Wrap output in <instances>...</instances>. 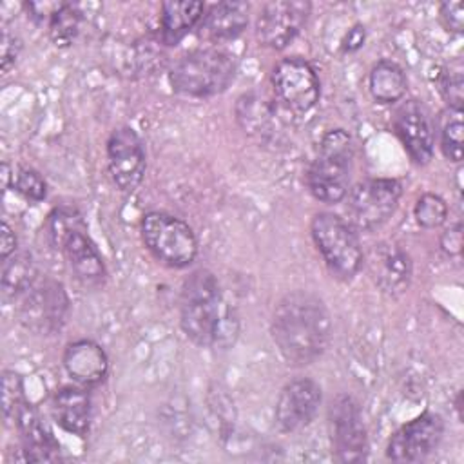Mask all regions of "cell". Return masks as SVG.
Wrapping results in <instances>:
<instances>
[{
	"instance_id": "1",
	"label": "cell",
	"mask_w": 464,
	"mask_h": 464,
	"mask_svg": "<svg viewBox=\"0 0 464 464\" xmlns=\"http://www.w3.org/2000/svg\"><path fill=\"white\" fill-rule=\"evenodd\" d=\"M272 337L288 364L314 362L332 339V319L323 299L308 290L285 294L272 314Z\"/></svg>"
},
{
	"instance_id": "2",
	"label": "cell",
	"mask_w": 464,
	"mask_h": 464,
	"mask_svg": "<svg viewBox=\"0 0 464 464\" xmlns=\"http://www.w3.org/2000/svg\"><path fill=\"white\" fill-rule=\"evenodd\" d=\"M221 290L216 276L208 270L192 272L183 286L179 297V324L185 335L198 346L219 344L225 334L221 314Z\"/></svg>"
},
{
	"instance_id": "3",
	"label": "cell",
	"mask_w": 464,
	"mask_h": 464,
	"mask_svg": "<svg viewBox=\"0 0 464 464\" xmlns=\"http://www.w3.org/2000/svg\"><path fill=\"white\" fill-rule=\"evenodd\" d=\"M45 230L49 243L65 256L76 281L87 288L103 285L107 277L103 257L72 208H54L47 218Z\"/></svg>"
},
{
	"instance_id": "4",
	"label": "cell",
	"mask_w": 464,
	"mask_h": 464,
	"mask_svg": "<svg viewBox=\"0 0 464 464\" xmlns=\"http://www.w3.org/2000/svg\"><path fill=\"white\" fill-rule=\"evenodd\" d=\"M237 71L236 56L225 49H194L183 54L170 69L169 80L176 92L190 98H207L223 92Z\"/></svg>"
},
{
	"instance_id": "5",
	"label": "cell",
	"mask_w": 464,
	"mask_h": 464,
	"mask_svg": "<svg viewBox=\"0 0 464 464\" xmlns=\"http://www.w3.org/2000/svg\"><path fill=\"white\" fill-rule=\"evenodd\" d=\"M353 145L343 129L328 130L319 145L317 156L306 170L310 194L323 203H339L350 188Z\"/></svg>"
},
{
	"instance_id": "6",
	"label": "cell",
	"mask_w": 464,
	"mask_h": 464,
	"mask_svg": "<svg viewBox=\"0 0 464 464\" xmlns=\"http://www.w3.org/2000/svg\"><path fill=\"white\" fill-rule=\"evenodd\" d=\"M310 232L314 243L332 274L352 279L362 266V248L353 227L332 212H319L312 218Z\"/></svg>"
},
{
	"instance_id": "7",
	"label": "cell",
	"mask_w": 464,
	"mask_h": 464,
	"mask_svg": "<svg viewBox=\"0 0 464 464\" xmlns=\"http://www.w3.org/2000/svg\"><path fill=\"white\" fill-rule=\"evenodd\" d=\"M140 232L149 252L170 268H185L198 256L194 230L179 218L152 210L141 218Z\"/></svg>"
},
{
	"instance_id": "8",
	"label": "cell",
	"mask_w": 464,
	"mask_h": 464,
	"mask_svg": "<svg viewBox=\"0 0 464 464\" xmlns=\"http://www.w3.org/2000/svg\"><path fill=\"white\" fill-rule=\"evenodd\" d=\"M18 299V319L34 334H56L67 321L69 295L53 277H38Z\"/></svg>"
},
{
	"instance_id": "9",
	"label": "cell",
	"mask_w": 464,
	"mask_h": 464,
	"mask_svg": "<svg viewBox=\"0 0 464 464\" xmlns=\"http://www.w3.org/2000/svg\"><path fill=\"white\" fill-rule=\"evenodd\" d=\"M402 185L393 178H372L359 181L346 194L350 225L359 230H375L395 212Z\"/></svg>"
},
{
	"instance_id": "10",
	"label": "cell",
	"mask_w": 464,
	"mask_h": 464,
	"mask_svg": "<svg viewBox=\"0 0 464 464\" xmlns=\"http://www.w3.org/2000/svg\"><path fill=\"white\" fill-rule=\"evenodd\" d=\"M272 89L276 102L294 114H304L315 107L321 83L312 63L299 56L279 60L272 69Z\"/></svg>"
},
{
	"instance_id": "11",
	"label": "cell",
	"mask_w": 464,
	"mask_h": 464,
	"mask_svg": "<svg viewBox=\"0 0 464 464\" xmlns=\"http://www.w3.org/2000/svg\"><path fill=\"white\" fill-rule=\"evenodd\" d=\"M330 437L339 462H361L368 455L366 428L359 404L350 395H337L328 410Z\"/></svg>"
},
{
	"instance_id": "12",
	"label": "cell",
	"mask_w": 464,
	"mask_h": 464,
	"mask_svg": "<svg viewBox=\"0 0 464 464\" xmlns=\"http://www.w3.org/2000/svg\"><path fill=\"white\" fill-rule=\"evenodd\" d=\"M312 4L304 0H276L263 5L256 22V34L265 47L281 51L304 27Z\"/></svg>"
},
{
	"instance_id": "13",
	"label": "cell",
	"mask_w": 464,
	"mask_h": 464,
	"mask_svg": "<svg viewBox=\"0 0 464 464\" xmlns=\"http://www.w3.org/2000/svg\"><path fill=\"white\" fill-rule=\"evenodd\" d=\"M107 167L121 192H134L143 181L147 160L143 141L132 127H118L107 140Z\"/></svg>"
},
{
	"instance_id": "14",
	"label": "cell",
	"mask_w": 464,
	"mask_h": 464,
	"mask_svg": "<svg viewBox=\"0 0 464 464\" xmlns=\"http://www.w3.org/2000/svg\"><path fill=\"white\" fill-rule=\"evenodd\" d=\"M442 433V417L433 411H424L392 435L386 455L395 462H420L439 446Z\"/></svg>"
},
{
	"instance_id": "15",
	"label": "cell",
	"mask_w": 464,
	"mask_h": 464,
	"mask_svg": "<svg viewBox=\"0 0 464 464\" xmlns=\"http://www.w3.org/2000/svg\"><path fill=\"white\" fill-rule=\"evenodd\" d=\"M393 129L408 156L417 165H428L435 152V123L430 111L417 100L404 102L393 118Z\"/></svg>"
},
{
	"instance_id": "16",
	"label": "cell",
	"mask_w": 464,
	"mask_h": 464,
	"mask_svg": "<svg viewBox=\"0 0 464 464\" xmlns=\"http://www.w3.org/2000/svg\"><path fill=\"white\" fill-rule=\"evenodd\" d=\"M321 386L308 377H299L283 386L276 402V424L285 433L308 426L321 406Z\"/></svg>"
},
{
	"instance_id": "17",
	"label": "cell",
	"mask_w": 464,
	"mask_h": 464,
	"mask_svg": "<svg viewBox=\"0 0 464 464\" xmlns=\"http://www.w3.org/2000/svg\"><path fill=\"white\" fill-rule=\"evenodd\" d=\"M285 111L276 98H266L259 92H245L236 102V120L239 127L252 138L263 143L277 141L285 132Z\"/></svg>"
},
{
	"instance_id": "18",
	"label": "cell",
	"mask_w": 464,
	"mask_h": 464,
	"mask_svg": "<svg viewBox=\"0 0 464 464\" xmlns=\"http://www.w3.org/2000/svg\"><path fill=\"white\" fill-rule=\"evenodd\" d=\"M14 424L22 439V460L25 462H53L60 459L58 440L53 437L38 410L27 401L18 408Z\"/></svg>"
},
{
	"instance_id": "19",
	"label": "cell",
	"mask_w": 464,
	"mask_h": 464,
	"mask_svg": "<svg viewBox=\"0 0 464 464\" xmlns=\"http://www.w3.org/2000/svg\"><path fill=\"white\" fill-rule=\"evenodd\" d=\"M368 265L375 285L384 294L399 295L410 286L411 259L401 246L392 243L375 245Z\"/></svg>"
},
{
	"instance_id": "20",
	"label": "cell",
	"mask_w": 464,
	"mask_h": 464,
	"mask_svg": "<svg viewBox=\"0 0 464 464\" xmlns=\"http://www.w3.org/2000/svg\"><path fill=\"white\" fill-rule=\"evenodd\" d=\"M63 368L80 386L92 388L105 381L109 372V359L98 343L91 339H80L67 344L63 352Z\"/></svg>"
},
{
	"instance_id": "21",
	"label": "cell",
	"mask_w": 464,
	"mask_h": 464,
	"mask_svg": "<svg viewBox=\"0 0 464 464\" xmlns=\"http://www.w3.org/2000/svg\"><path fill=\"white\" fill-rule=\"evenodd\" d=\"M51 415L63 431L85 437L92 417V402L89 392L78 386L60 388L53 395Z\"/></svg>"
},
{
	"instance_id": "22",
	"label": "cell",
	"mask_w": 464,
	"mask_h": 464,
	"mask_svg": "<svg viewBox=\"0 0 464 464\" xmlns=\"http://www.w3.org/2000/svg\"><path fill=\"white\" fill-rule=\"evenodd\" d=\"M248 24L246 2H218L212 4L201 18V31L210 40H232L243 33Z\"/></svg>"
},
{
	"instance_id": "23",
	"label": "cell",
	"mask_w": 464,
	"mask_h": 464,
	"mask_svg": "<svg viewBox=\"0 0 464 464\" xmlns=\"http://www.w3.org/2000/svg\"><path fill=\"white\" fill-rule=\"evenodd\" d=\"M205 5L192 0H170L161 4V38L167 45L183 40L203 18Z\"/></svg>"
},
{
	"instance_id": "24",
	"label": "cell",
	"mask_w": 464,
	"mask_h": 464,
	"mask_svg": "<svg viewBox=\"0 0 464 464\" xmlns=\"http://www.w3.org/2000/svg\"><path fill=\"white\" fill-rule=\"evenodd\" d=\"M368 87L375 102L395 103L406 92V74L397 62L381 60L370 71Z\"/></svg>"
},
{
	"instance_id": "25",
	"label": "cell",
	"mask_w": 464,
	"mask_h": 464,
	"mask_svg": "<svg viewBox=\"0 0 464 464\" xmlns=\"http://www.w3.org/2000/svg\"><path fill=\"white\" fill-rule=\"evenodd\" d=\"M2 265V294L5 299H18L38 279V270L29 254H13Z\"/></svg>"
},
{
	"instance_id": "26",
	"label": "cell",
	"mask_w": 464,
	"mask_h": 464,
	"mask_svg": "<svg viewBox=\"0 0 464 464\" xmlns=\"http://www.w3.org/2000/svg\"><path fill=\"white\" fill-rule=\"evenodd\" d=\"M83 14L78 5L60 2L53 14L49 16V38L58 47H67L74 42L80 33Z\"/></svg>"
},
{
	"instance_id": "27",
	"label": "cell",
	"mask_w": 464,
	"mask_h": 464,
	"mask_svg": "<svg viewBox=\"0 0 464 464\" xmlns=\"http://www.w3.org/2000/svg\"><path fill=\"white\" fill-rule=\"evenodd\" d=\"M464 123H462V109H450L442 116L440 125V149L448 161L460 163L464 154Z\"/></svg>"
},
{
	"instance_id": "28",
	"label": "cell",
	"mask_w": 464,
	"mask_h": 464,
	"mask_svg": "<svg viewBox=\"0 0 464 464\" xmlns=\"http://www.w3.org/2000/svg\"><path fill=\"white\" fill-rule=\"evenodd\" d=\"M413 214H415V219L420 227L437 228L448 218V205L439 194L426 192L417 199Z\"/></svg>"
},
{
	"instance_id": "29",
	"label": "cell",
	"mask_w": 464,
	"mask_h": 464,
	"mask_svg": "<svg viewBox=\"0 0 464 464\" xmlns=\"http://www.w3.org/2000/svg\"><path fill=\"white\" fill-rule=\"evenodd\" d=\"M25 402L22 375L14 370H5L2 373V410L7 420H13L18 408Z\"/></svg>"
},
{
	"instance_id": "30",
	"label": "cell",
	"mask_w": 464,
	"mask_h": 464,
	"mask_svg": "<svg viewBox=\"0 0 464 464\" xmlns=\"http://www.w3.org/2000/svg\"><path fill=\"white\" fill-rule=\"evenodd\" d=\"M13 179V188L24 196L29 201H42L47 196V183L42 178L40 172H36L34 169H27V167H20L16 170V174L11 176Z\"/></svg>"
},
{
	"instance_id": "31",
	"label": "cell",
	"mask_w": 464,
	"mask_h": 464,
	"mask_svg": "<svg viewBox=\"0 0 464 464\" xmlns=\"http://www.w3.org/2000/svg\"><path fill=\"white\" fill-rule=\"evenodd\" d=\"M439 91L440 96L446 100L450 109H462L464 102V80H462V69L460 67H448L440 72L439 80Z\"/></svg>"
},
{
	"instance_id": "32",
	"label": "cell",
	"mask_w": 464,
	"mask_h": 464,
	"mask_svg": "<svg viewBox=\"0 0 464 464\" xmlns=\"http://www.w3.org/2000/svg\"><path fill=\"white\" fill-rule=\"evenodd\" d=\"M20 51H22V40L14 33H11L7 27H4L2 40H0V62H2L4 72H7L11 65H14Z\"/></svg>"
},
{
	"instance_id": "33",
	"label": "cell",
	"mask_w": 464,
	"mask_h": 464,
	"mask_svg": "<svg viewBox=\"0 0 464 464\" xmlns=\"http://www.w3.org/2000/svg\"><path fill=\"white\" fill-rule=\"evenodd\" d=\"M440 20L448 31L462 33L464 27V14H462V2H444L440 4Z\"/></svg>"
},
{
	"instance_id": "34",
	"label": "cell",
	"mask_w": 464,
	"mask_h": 464,
	"mask_svg": "<svg viewBox=\"0 0 464 464\" xmlns=\"http://www.w3.org/2000/svg\"><path fill=\"white\" fill-rule=\"evenodd\" d=\"M440 248L448 256H459L462 252V225L455 223L440 236Z\"/></svg>"
},
{
	"instance_id": "35",
	"label": "cell",
	"mask_w": 464,
	"mask_h": 464,
	"mask_svg": "<svg viewBox=\"0 0 464 464\" xmlns=\"http://www.w3.org/2000/svg\"><path fill=\"white\" fill-rule=\"evenodd\" d=\"M16 250V234L13 232V228L9 227L7 221H2V228H0V257L2 263L5 259H9Z\"/></svg>"
},
{
	"instance_id": "36",
	"label": "cell",
	"mask_w": 464,
	"mask_h": 464,
	"mask_svg": "<svg viewBox=\"0 0 464 464\" xmlns=\"http://www.w3.org/2000/svg\"><path fill=\"white\" fill-rule=\"evenodd\" d=\"M364 38H366L364 27H362L361 24L353 25L352 29H348L346 36L343 38V51H344V53H353V51H357L359 47H362Z\"/></svg>"
},
{
	"instance_id": "37",
	"label": "cell",
	"mask_w": 464,
	"mask_h": 464,
	"mask_svg": "<svg viewBox=\"0 0 464 464\" xmlns=\"http://www.w3.org/2000/svg\"><path fill=\"white\" fill-rule=\"evenodd\" d=\"M455 408H457V415L459 419L462 420V392L457 393V399H455Z\"/></svg>"
}]
</instances>
